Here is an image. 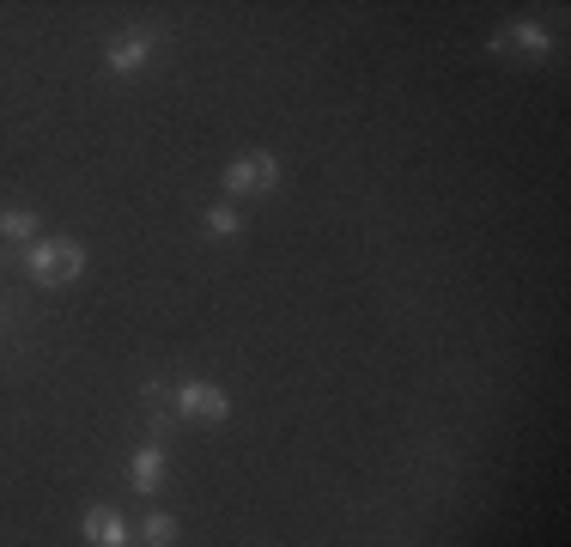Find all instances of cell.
<instances>
[{"label":"cell","mask_w":571,"mask_h":547,"mask_svg":"<svg viewBox=\"0 0 571 547\" xmlns=\"http://www.w3.org/2000/svg\"><path fill=\"white\" fill-rule=\"evenodd\" d=\"M79 268H86V250L67 244V238H49V244L31 250V274L43 286H67V280H79Z\"/></svg>","instance_id":"cell-1"},{"label":"cell","mask_w":571,"mask_h":547,"mask_svg":"<svg viewBox=\"0 0 571 547\" xmlns=\"http://www.w3.org/2000/svg\"><path fill=\"white\" fill-rule=\"evenodd\" d=\"M280 183V165L268 159V152H250V159H231L225 165V189L231 195H268Z\"/></svg>","instance_id":"cell-2"},{"label":"cell","mask_w":571,"mask_h":547,"mask_svg":"<svg viewBox=\"0 0 571 547\" xmlns=\"http://www.w3.org/2000/svg\"><path fill=\"white\" fill-rule=\"evenodd\" d=\"M493 55H547V31L541 25H505L493 37Z\"/></svg>","instance_id":"cell-3"},{"label":"cell","mask_w":571,"mask_h":547,"mask_svg":"<svg viewBox=\"0 0 571 547\" xmlns=\"http://www.w3.org/2000/svg\"><path fill=\"white\" fill-rule=\"evenodd\" d=\"M177 402H183V414H201V420H225V414H231V402L219 396L213 383H189Z\"/></svg>","instance_id":"cell-4"},{"label":"cell","mask_w":571,"mask_h":547,"mask_svg":"<svg viewBox=\"0 0 571 547\" xmlns=\"http://www.w3.org/2000/svg\"><path fill=\"white\" fill-rule=\"evenodd\" d=\"M86 541H98V547H128V529H122L116 511H86Z\"/></svg>","instance_id":"cell-5"},{"label":"cell","mask_w":571,"mask_h":547,"mask_svg":"<svg viewBox=\"0 0 571 547\" xmlns=\"http://www.w3.org/2000/svg\"><path fill=\"white\" fill-rule=\"evenodd\" d=\"M146 55H152V37H146V31H134V37H122V43L110 49V67H116V73H134Z\"/></svg>","instance_id":"cell-6"},{"label":"cell","mask_w":571,"mask_h":547,"mask_svg":"<svg viewBox=\"0 0 571 547\" xmlns=\"http://www.w3.org/2000/svg\"><path fill=\"white\" fill-rule=\"evenodd\" d=\"M158 481H165V456H158V450H140V456H134V487L152 499V493H158Z\"/></svg>","instance_id":"cell-7"},{"label":"cell","mask_w":571,"mask_h":547,"mask_svg":"<svg viewBox=\"0 0 571 547\" xmlns=\"http://www.w3.org/2000/svg\"><path fill=\"white\" fill-rule=\"evenodd\" d=\"M140 541H146V547H171V541H177V517H165V511H152V517L140 523Z\"/></svg>","instance_id":"cell-8"},{"label":"cell","mask_w":571,"mask_h":547,"mask_svg":"<svg viewBox=\"0 0 571 547\" xmlns=\"http://www.w3.org/2000/svg\"><path fill=\"white\" fill-rule=\"evenodd\" d=\"M207 231H219V238H231V231H243V213H237L231 201H219V207H207Z\"/></svg>","instance_id":"cell-9"},{"label":"cell","mask_w":571,"mask_h":547,"mask_svg":"<svg viewBox=\"0 0 571 547\" xmlns=\"http://www.w3.org/2000/svg\"><path fill=\"white\" fill-rule=\"evenodd\" d=\"M0 231H7V238H13V244H25V238H31V231H37V219H31L25 207H7V213H0Z\"/></svg>","instance_id":"cell-10"}]
</instances>
